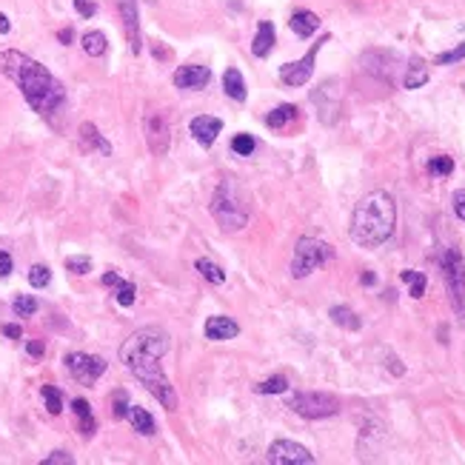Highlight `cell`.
<instances>
[{
	"instance_id": "cell-18",
	"label": "cell",
	"mask_w": 465,
	"mask_h": 465,
	"mask_svg": "<svg viewBox=\"0 0 465 465\" xmlns=\"http://www.w3.org/2000/svg\"><path fill=\"white\" fill-rule=\"evenodd\" d=\"M288 26H291V32L297 34V37H311V34L320 29V18H317L314 12H309V9H300V12L291 15Z\"/></svg>"
},
{
	"instance_id": "cell-33",
	"label": "cell",
	"mask_w": 465,
	"mask_h": 465,
	"mask_svg": "<svg viewBox=\"0 0 465 465\" xmlns=\"http://www.w3.org/2000/svg\"><path fill=\"white\" fill-rule=\"evenodd\" d=\"M12 309H15V314H18V317H32V314L37 311V300H34V297H29V294H20V297H15Z\"/></svg>"
},
{
	"instance_id": "cell-16",
	"label": "cell",
	"mask_w": 465,
	"mask_h": 465,
	"mask_svg": "<svg viewBox=\"0 0 465 465\" xmlns=\"http://www.w3.org/2000/svg\"><path fill=\"white\" fill-rule=\"evenodd\" d=\"M240 334V325L231 317H208L205 320V337L208 340H234Z\"/></svg>"
},
{
	"instance_id": "cell-47",
	"label": "cell",
	"mask_w": 465,
	"mask_h": 465,
	"mask_svg": "<svg viewBox=\"0 0 465 465\" xmlns=\"http://www.w3.org/2000/svg\"><path fill=\"white\" fill-rule=\"evenodd\" d=\"M58 37H60V43H66V46H69V43H72V29H63Z\"/></svg>"
},
{
	"instance_id": "cell-43",
	"label": "cell",
	"mask_w": 465,
	"mask_h": 465,
	"mask_svg": "<svg viewBox=\"0 0 465 465\" xmlns=\"http://www.w3.org/2000/svg\"><path fill=\"white\" fill-rule=\"evenodd\" d=\"M4 334L9 337V340H20V337H23V328L15 325V323H9V325H4Z\"/></svg>"
},
{
	"instance_id": "cell-38",
	"label": "cell",
	"mask_w": 465,
	"mask_h": 465,
	"mask_svg": "<svg viewBox=\"0 0 465 465\" xmlns=\"http://www.w3.org/2000/svg\"><path fill=\"white\" fill-rule=\"evenodd\" d=\"M129 414V394L126 391H114V417H126Z\"/></svg>"
},
{
	"instance_id": "cell-40",
	"label": "cell",
	"mask_w": 465,
	"mask_h": 465,
	"mask_svg": "<svg viewBox=\"0 0 465 465\" xmlns=\"http://www.w3.org/2000/svg\"><path fill=\"white\" fill-rule=\"evenodd\" d=\"M72 462H74V457L66 454V451H55L52 457L43 459V465H72Z\"/></svg>"
},
{
	"instance_id": "cell-11",
	"label": "cell",
	"mask_w": 465,
	"mask_h": 465,
	"mask_svg": "<svg viewBox=\"0 0 465 465\" xmlns=\"http://www.w3.org/2000/svg\"><path fill=\"white\" fill-rule=\"evenodd\" d=\"M146 143L151 149V154L166 157L168 154V143H172V132H168V123L163 114H149L146 117Z\"/></svg>"
},
{
	"instance_id": "cell-26",
	"label": "cell",
	"mask_w": 465,
	"mask_h": 465,
	"mask_svg": "<svg viewBox=\"0 0 465 465\" xmlns=\"http://www.w3.org/2000/svg\"><path fill=\"white\" fill-rule=\"evenodd\" d=\"M80 43H83V52L92 55V58L106 55V34H103V32H86Z\"/></svg>"
},
{
	"instance_id": "cell-21",
	"label": "cell",
	"mask_w": 465,
	"mask_h": 465,
	"mask_svg": "<svg viewBox=\"0 0 465 465\" xmlns=\"http://www.w3.org/2000/svg\"><path fill=\"white\" fill-rule=\"evenodd\" d=\"M223 89H226V95L231 97V100H245V80H243V74L237 72V69H226V74H223Z\"/></svg>"
},
{
	"instance_id": "cell-41",
	"label": "cell",
	"mask_w": 465,
	"mask_h": 465,
	"mask_svg": "<svg viewBox=\"0 0 465 465\" xmlns=\"http://www.w3.org/2000/svg\"><path fill=\"white\" fill-rule=\"evenodd\" d=\"M454 215H457L459 220H465V189L454 191Z\"/></svg>"
},
{
	"instance_id": "cell-34",
	"label": "cell",
	"mask_w": 465,
	"mask_h": 465,
	"mask_svg": "<svg viewBox=\"0 0 465 465\" xmlns=\"http://www.w3.org/2000/svg\"><path fill=\"white\" fill-rule=\"evenodd\" d=\"M429 172H431V175L445 177V175H451V172H454V160H451V157H445V154L431 157V160H429Z\"/></svg>"
},
{
	"instance_id": "cell-27",
	"label": "cell",
	"mask_w": 465,
	"mask_h": 465,
	"mask_svg": "<svg viewBox=\"0 0 465 465\" xmlns=\"http://www.w3.org/2000/svg\"><path fill=\"white\" fill-rule=\"evenodd\" d=\"M194 269L211 283V285H220V283H226V271L220 269V266H215L211 260H205V257H200L197 263H194Z\"/></svg>"
},
{
	"instance_id": "cell-20",
	"label": "cell",
	"mask_w": 465,
	"mask_h": 465,
	"mask_svg": "<svg viewBox=\"0 0 465 465\" xmlns=\"http://www.w3.org/2000/svg\"><path fill=\"white\" fill-rule=\"evenodd\" d=\"M429 83V66L422 63L419 58H414L405 69V77H403V86L405 89H419V86H426Z\"/></svg>"
},
{
	"instance_id": "cell-46",
	"label": "cell",
	"mask_w": 465,
	"mask_h": 465,
	"mask_svg": "<svg viewBox=\"0 0 465 465\" xmlns=\"http://www.w3.org/2000/svg\"><path fill=\"white\" fill-rule=\"evenodd\" d=\"M9 29H12V23H9V18L0 12V34H9Z\"/></svg>"
},
{
	"instance_id": "cell-35",
	"label": "cell",
	"mask_w": 465,
	"mask_h": 465,
	"mask_svg": "<svg viewBox=\"0 0 465 465\" xmlns=\"http://www.w3.org/2000/svg\"><path fill=\"white\" fill-rule=\"evenodd\" d=\"M114 288H117V303H120V306H132V303H135V294H137L135 283H126V280H120Z\"/></svg>"
},
{
	"instance_id": "cell-2",
	"label": "cell",
	"mask_w": 465,
	"mask_h": 465,
	"mask_svg": "<svg viewBox=\"0 0 465 465\" xmlns=\"http://www.w3.org/2000/svg\"><path fill=\"white\" fill-rule=\"evenodd\" d=\"M0 72L18 83L26 103L37 114L52 117L55 112H60V106L66 100V92L60 86V80L52 77V72L43 63L26 58L23 52H4L0 55Z\"/></svg>"
},
{
	"instance_id": "cell-5",
	"label": "cell",
	"mask_w": 465,
	"mask_h": 465,
	"mask_svg": "<svg viewBox=\"0 0 465 465\" xmlns=\"http://www.w3.org/2000/svg\"><path fill=\"white\" fill-rule=\"evenodd\" d=\"M334 257V248L317 237H300L294 245V257H291V277H309L311 271H317L323 263H328Z\"/></svg>"
},
{
	"instance_id": "cell-39",
	"label": "cell",
	"mask_w": 465,
	"mask_h": 465,
	"mask_svg": "<svg viewBox=\"0 0 465 465\" xmlns=\"http://www.w3.org/2000/svg\"><path fill=\"white\" fill-rule=\"evenodd\" d=\"M74 9L83 18H95L97 15V4H95V0H74Z\"/></svg>"
},
{
	"instance_id": "cell-37",
	"label": "cell",
	"mask_w": 465,
	"mask_h": 465,
	"mask_svg": "<svg viewBox=\"0 0 465 465\" xmlns=\"http://www.w3.org/2000/svg\"><path fill=\"white\" fill-rule=\"evenodd\" d=\"M462 58H465V43H459V46L451 49V52L437 55V63H440V66H448V63H457V60H462Z\"/></svg>"
},
{
	"instance_id": "cell-19",
	"label": "cell",
	"mask_w": 465,
	"mask_h": 465,
	"mask_svg": "<svg viewBox=\"0 0 465 465\" xmlns=\"http://www.w3.org/2000/svg\"><path fill=\"white\" fill-rule=\"evenodd\" d=\"M80 143H83V149H97L100 154H112L109 140L100 137V132L95 129V123H83L80 126Z\"/></svg>"
},
{
	"instance_id": "cell-4",
	"label": "cell",
	"mask_w": 465,
	"mask_h": 465,
	"mask_svg": "<svg viewBox=\"0 0 465 465\" xmlns=\"http://www.w3.org/2000/svg\"><path fill=\"white\" fill-rule=\"evenodd\" d=\"M211 217L217 220V226L223 231H240L248 223V208L237 194V186L231 180H223L215 189V197H211Z\"/></svg>"
},
{
	"instance_id": "cell-12",
	"label": "cell",
	"mask_w": 465,
	"mask_h": 465,
	"mask_svg": "<svg viewBox=\"0 0 465 465\" xmlns=\"http://www.w3.org/2000/svg\"><path fill=\"white\" fill-rule=\"evenodd\" d=\"M337 83L334 80H328V83H323V86L311 95V100L317 103V109H320V120L323 123H334L337 120V112H340V100H337Z\"/></svg>"
},
{
	"instance_id": "cell-10",
	"label": "cell",
	"mask_w": 465,
	"mask_h": 465,
	"mask_svg": "<svg viewBox=\"0 0 465 465\" xmlns=\"http://www.w3.org/2000/svg\"><path fill=\"white\" fill-rule=\"evenodd\" d=\"M269 462L271 465H311L314 454L300 445V443H291V440H277L269 448Z\"/></svg>"
},
{
	"instance_id": "cell-25",
	"label": "cell",
	"mask_w": 465,
	"mask_h": 465,
	"mask_svg": "<svg viewBox=\"0 0 465 465\" xmlns=\"http://www.w3.org/2000/svg\"><path fill=\"white\" fill-rule=\"evenodd\" d=\"M328 317L340 325V328H349V331H357L363 323H360V317L351 311V309H346V306H334L331 311H328Z\"/></svg>"
},
{
	"instance_id": "cell-9",
	"label": "cell",
	"mask_w": 465,
	"mask_h": 465,
	"mask_svg": "<svg viewBox=\"0 0 465 465\" xmlns=\"http://www.w3.org/2000/svg\"><path fill=\"white\" fill-rule=\"evenodd\" d=\"M323 43H328V37H323L320 43H314L306 58L294 60V63H285V66L280 69V80L285 83V86H306V83L311 80V74H314V60H317V52H320Z\"/></svg>"
},
{
	"instance_id": "cell-44",
	"label": "cell",
	"mask_w": 465,
	"mask_h": 465,
	"mask_svg": "<svg viewBox=\"0 0 465 465\" xmlns=\"http://www.w3.org/2000/svg\"><path fill=\"white\" fill-rule=\"evenodd\" d=\"M26 351H29L32 357H43V343H37V340H32V343L26 346Z\"/></svg>"
},
{
	"instance_id": "cell-3",
	"label": "cell",
	"mask_w": 465,
	"mask_h": 465,
	"mask_svg": "<svg viewBox=\"0 0 465 465\" xmlns=\"http://www.w3.org/2000/svg\"><path fill=\"white\" fill-rule=\"evenodd\" d=\"M394 226H397V205H394V197L389 191H371L365 194L354 215H351V240L363 248H377L383 245L391 234H394Z\"/></svg>"
},
{
	"instance_id": "cell-17",
	"label": "cell",
	"mask_w": 465,
	"mask_h": 465,
	"mask_svg": "<svg viewBox=\"0 0 465 465\" xmlns=\"http://www.w3.org/2000/svg\"><path fill=\"white\" fill-rule=\"evenodd\" d=\"M274 43H277V32H274V26L269 20H263L257 26L255 40H251V55H255V58H269L271 49H274Z\"/></svg>"
},
{
	"instance_id": "cell-15",
	"label": "cell",
	"mask_w": 465,
	"mask_h": 465,
	"mask_svg": "<svg viewBox=\"0 0 465 465\" xmlns=\"http://www.w3.org/2000/svg\"><path fill=\"white\" fill-rule=\"evenodd\" d=\"M208 80H211L208 66H194V63H189V66H180V69L175 72V86H177V89H203V86H208Z\"/></svg>"
},
{
	"instance_id": "cell-45",
	"label": "cell",
	"mask_w": 465,
	"mask_h": 465,
	"mask_svg": "<svg viewBox=\"0 0 465 465\" xmlns=\"http://www.w3.org/2000/svg\"><path fill=\"white\" fill-rule=\"evenodd\" d=\"M117 283H120V277H117L114 271H106V274H103V285H117Z\"/></svg>"
},
{
	"instance_id": "cell-30",
	"label": "cell",
	"mask_w": 465,
	"mask_h": 465,
	"mask_svg": "<svg viewBox=\"0 0 465 465\" xmlns=\"http://www.w3.org/2000/svg\"><path fill=\"white\" fill-rule=\"evenodd\" d=\"M40 394H43V400H46L49 414H60V411H63V394H60V389L43 386V389H40Z\"/></svg>"
},
{
	"instance_id": "cell-1",
	"label": "cell",
	"mask_w": 465,
	"mask_h": 465,
	"mask_svg": "<svg viewBox=\"0 0 465 465\" xmlns=\"http://www.w3.org/2000/svg\"><path fill=\"white\" fill-rule=\"evenodd\" d=\"M168 349H172L168 334L157 325H146V328H137L129 340L120 346V363L129 368L146 386V391H151L166 408H177L175 386L168 383V377L160 365V360Z\"/></svg>"
},
{
	"instance_id": "cell-13",
	"label": "cell",
	"mask_w": 465,
	"mask_h": 465,
	"mask_svg": "<svg viewBox=\"0 0 465 465\" xmlns=\"http://www.w3.org/2000/svg\"><path fill=\"white\" fill-rule=\"evenodd\" d=\"M120 6V18H123V29L129 37V46L137 55L140 52V20H137V0H117Z\"/></svg>"
},
{
	"instance_id": "cell-48",
	"label": "cell",
	"mask_w": 465,
	"mask_h": 465,
	"mask_svg": "<svg viewBox=\"0 0 465 465\" xmlns=\"http://www.w3.org/2000/svg\"><path fill=\"white\" fill-rule=\"evenodd\" d=\"M363 285H374V274H371V271L363 274Z\"/></svg>"
},
{
	"instance_id": "cell-6",
	"label": "cell",
	"mask_w": 465,
	"mask_h": 465,
	"mask_svg": "<svg viewBox=\"0 0 465 465\" xmlns=\"http://www.w3.org/2000/svg\"><path fill=\"white\" fill-rule=\"evenodd\" d=\"M440 266H443V280H445V288H448L451 306H454L457 317L465 323V266H462L459 251L445 248L443 257H440Z\"/></svg>"
},
{
	"instance_id": "cell-36",
	"label": "cell",
	"mask_w": 465,
	"mask_h": 465,
	"mask_svg": "<svg viewBox=\"0 0 465 465\" xmlns=\"http://www.w3.org/2000/svg\"><path fill=\"white\" fill-rule=\"evenodd\" d=\"M66 269H69L72 274H89V271H92V260H89V257H69V260H66Z\"/></svg>"
},
{
	"instance_id": "cell-14",
	"label": "cell",
	"mask_w": 465,
	"mask_h": 465,
	"mask_svg": "<svg viewBox=\"0 0 465 465\" xmlns=\"http://www.w3.org/2000/svg\"><path fill=\"white\" fill-rule=\"evenodd\" d=\"M189 129H191V137H194L200 146H211V143L217 140L220 129H223V120L208 117V114H200V117H194V120L189 123Z\"/></svg>"
},
{
	"instance_id": "cell-7",
	"label": "cell",
	"mask_w": 465,
	"mask_h": 465,
	"mask_svg": "<svg viewBox=\"0 0 465 465\" xmlns=\"http://www.w3.org/2000/svg\"><path fill=\"white\" fill-rule=\"evenodd\" d=\"M288 408L306 419H325L340 411V400L325 391H300L288 397Z\"/></svg>"
},
{
	"instance_id": "cell-42",
	"label": "cell",
	"mask_w": 465,
	"mask_h": 465,
	"mask_svg": "<svg viewBox=\"0 0 465 465\" xmlns=\"http://www.w3.org/2000/svg\"><path fill=\"white\" fill-rule=\"evenodd\" d=\"M12 274V257L6 251H0V277H9Z\"/></svg>"
},
{
	"instance_id": "cell-23",
	"label": "cell",
	"mask_w": 465,
	"mask_h": 465,
	"mask_svg": "<svg viewBox=\"0 0 465 465\" xmlns=\"http://www.w3.org/2000/svg\"><path fill=\"white\" fill-rule=\"evenodd\" d=\"M129 422H132V429L137 431V434H143V437H149V434H154V419H151V414L146 411V408H140V405H135V408H129Z\"/></svg>"
},
{
	"instance_id": "cell-29",
	"label": "cell",
	"mask_w": 465,
	"mask_h": 465,
	"mask_svg": "<svg viewBox=\"0 0 465 465\" xmlns=\"http://www.w3.org/2000/svg\"><path fill=\"white\" fill-rule=\"evenodd\" d=\"M255 391L257 394H283V391H288V379L285 377H269V379H263V383H257L255 386Z\"/></svg>"
},
{
	"instance_id": "cell-22",
	"label": "cell",
	"mask_w": 465,
	"mask_h": 465,
	"mask_svg": "<svg viewBox=\"0 0 465 465\" xmlns=\"http://www.w3.org/2000/svg\"><path fill=\"white\" fill-rule=\"evenodd\" d=\"M72 411L77 414V419H80V434L83 437H92L95 434V417H92V405L86 403V400H74L72 403Z\"/></svg>"
},
{
	"instance_id": "cell-8",
	"label": "cell",
	"mask_w": 465,
	"mask_h": 465,
	"mask_svg": "<svg viewBox=\"0 0 465 465\" xmlns=\"http://www.w3.org/2000/svg\"><path fill=\"white\" fill-rule=\"evenodd\" d=\"M66 368H69V374L77 379L80 386H95L97 379L103 377V371H106V360H103V357H95V354H80V351H74V354L66 357Z\"/></svg>"
},
{
	"instance_id": "cell-24",
	"label": "cell",
	"mask_w": 465,
	"mask_h": 465,
	"mask_svg": "<svg viewBox=\"0 0 465 465\" xmlns=\"http://www.w3.org/2000/svg\"><path fill=\"white\" fill-rule=\"evenodd\" d=\"M294 117H297V106H288V103H283V106H277L274 112H269L266 114V126L269 129H283L285 123H291Z\"/></svg>"
},
{
	"instance_id": "cell-28",
	"label": "cell",
	"mask_w": 465,
	"mask_h": 465,
	"mask_svg": "<svg viewBox=\"0 0 465 465\" xmlns=\"http://www.w3.org/2000/svg\"><path fill=\"white\" fill-rule=\"evenodd\" d=\"M400 280L408 285V291H411V297H414V300H419L422 294H426V283H429L426 274H419V271H403Z\"/></svg>"
},
{
	"instance_id": "cell-31",
	"label": "cell",
	"mask_w": 465,
	"mask_h": 465,
	"mask_svg": "<svg viewBox=\"0 0 465 465\" xmlns=\"http://www.w3.org/2000/svg\"><path fill=\"white\" fill-rule=\"evenodd\" d=\"M255 149H257V140L251 137V135H237V137L231 140V151H234V154H240V157L255 154Z\"/></svg>"
},
{
	"instance_id": "cell-32",
	"label": "cell",
	"mask_w": 465,
	"mask_h": 465,
	"mask_svg": "<svg viewBox=\"0 0 465 465\" xmlns=\"http://www.w3.org/2000/svg\"><path fill=\"white\" fill-rule=\"evenodd\" d=\"M49 283H52V271H49L46 266H32V269H29V285L46 288Z\"/></svg>"
}]
</instances>
